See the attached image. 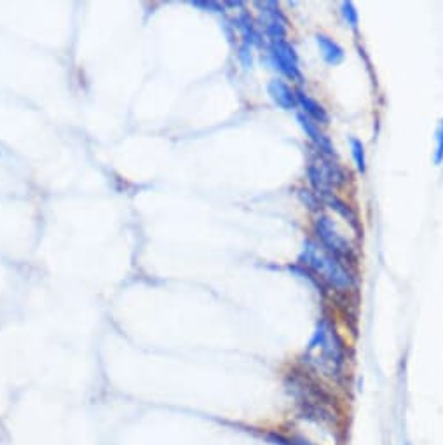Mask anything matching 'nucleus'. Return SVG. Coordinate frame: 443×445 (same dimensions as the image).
<instances>
[{
    "mask_svg": "<svg viewBox=\"0 0 443 445\" xmlns=\"http://www.w3.org/2000/svg\"><path fill=\"white\" fill-rule=\"evenodd\" d=\"M351 150H353V157H354V163L356 168L359 171H365L366 169V157H365V149H363V143L356 138H351Z\"/></svg>",
    "mask_w": 443,
    "mask_h": 445,
    "instance_id": "obj_10",
    "label": "nucleus"
},
{
    "mask_svg": "<svg viewBox=\"0 0 443 445\" xmlns=\"http://www.w3.org/2000/svg\"><path fill=\"white\" fill-rule=\"evenodd\" d=\"M298 123H301V126L304 128L305 133L309 135L310 140L314 142V145L318 147V149L321 150L323 154H327V156H333V145L332 142L328 140L327 137H325L323 133L320 131V128L314 124V120H310L309 118H305V116H297Z\"/></svg>",
    "mask_w": 443,
    "mask_h": 445,
    "instance_id": "obj_6",
    "label": "nucleus"
},
{
    "mask_svg": "<svg viewBox=\"0 0 443 445\" xmlns=\"http://www.w3.org/2000/svg\"><path fill=\"white\" fill-rule=\"evenodd\" d=\"M272 52H274V58L278 62L279 69L285 72L288 77L293 79L297 82H304L301 69H298V58L295 49L290 46L285 40H274V46H272Z\"/></svg>",
    "mask_w": 443,
    "mask_h": 445,
    "instance_id": "obj_5",
    "label": "nucleus"
},
{
    "mask_svg": "<svg viewBox=\"0 0 443 445\" xmlns=\"http://www.w3.org/2000/svg\"><path fill=\"white\" fill-rule=\"evenodd\" d=\"M308 175L310 184L321 194H328L333 186H342L346 184V173L339 164H333L325 156H318L309 161Z\"/></svg>",
    "mask_w": 443,
    "mask_h": 445,
    "instance_id": "obj_3",
    "label": "nucleus"
},
{
    "mask_svg": "<svg viewBox=\"0 0 443 445\" xmlns=\"http://www.w3.org/2000/svg\"><path fill=\"white\" fill-rule=\"evenodd\" d=\"M295 96H297V103L301 105L302 108H304L305 118H309L310 120L314 119L316 123H323V124L328 123L327 111H325V108L321 107V105L318 103L316 100H313V98L308 96V94L302 93V91H298L297 94H295Z\"/></svg>",
    "mask_w": 443,
    "mask_h": 445,
    "instance_id": "obj_8",
    "label": "nucleus"
},
{
    "mask_svg": "<svg viewBox=\"0 0 443 445\" xmlns=\"http://www.w3.org/2000/svg\"><path fill=\"white\" fill-rule=\"evenodd\" d=\"M302 259L305 260V266H309L321 280L335 286L337 290L344 292V290L353 288L354 280L349 271L342 266L340 260H337L332 254H328L320 244L313 243V241H305Z\"/></svg>",
    "mask_w": 443,
    "mask_h": 445,
    "instance_id": "obj_2",
    "label": "nucleus"
},
{
    "mask_svg": "<svg viewBox=\"0 0 443 445\" xmlns=\"http://www.w3.org/2000/svg\"><path fill=\"white\" fill-rule=\"evenodd\" d=\"M443 161V119L437 131V150H434V163L440 164Z\"/></svg>",
    "mask_w": 443,
    "mask_h": 445,
    "instance_id": "obj_11",
    "label": "nucleus"
},
{
    "mask_svg": "<svg viewBox=\"0 0 443 445\" xmlns=\"http://www.w3.org/2000/svg\"><path fill=\"white\" fill-rule=\"evenodd\" d=\"M342 9H344V18L347 20V23L353 26V28H356V25H358V13H356L353 4L346 2L342 6Z\"/></svg>",
    "mask_w": 443,
    "mask_h": 445,
    "instance_id": "obj_12",
    "label": "nucleus"
},
{
    "mask_svg": "<svg viewBox=\"0 0 443 445\" xmlns=\"http://www.w3.org/2000/svg\"><path fill=\"white\" fill-rule=\"evenodd\" d=\"M318 46H320L323 60L327 63H330V65H339V63L344 60L342 47H340L335 40H332L330 37L318 35Z\"/></svg>",
    "mask_w": 443,
    "mask_h": 445,
    "instance_id": "obj_9",
    "label": "nucleus"
},
{
    "mask_svg": "<svg viewBox=\"0 0 443 445\" xmlns=\"http://www.w3.org/2000/svg\"><path fill=\"white\" fill-rule=\"evenodd\" d=\"M269 93H271L272 100L286 111H291L297 105V96L283 81H272L269 84Z\"/></svg>",
    "mask_w": 443,
    "mask_h": 445,
    "instance_id": "obj_7",
    "label": "nucleus"
},
{
    "mask_svg": "<svg viewBox=\"0 0 443 445\" xmlns=\"http://www.w3.org/2000/svg\"><path fill=\"white\" fill-rule=\"evenodd\" d=\"M305 360L327 376L337 377L342 371L346 364V349L328 320L323 318L318 323L316 332L305 349Z\"/></svg>",
    "mask_w": 443,
    "mask_h": 445,
    "instance_id": "obj_1",
    "label": "nucleus"
},
{
    "mask_svg": "<svg viewBox=\"0 0 443 445\" xmlns=\"http://www.w3.org/2000/svg\"><path fill=\"white\" fill-rule=\"evenodd\" d=\"M316 232L318 237L321 241V247L332 254L337 260H354V252L353 247L349 244V241L346 240L339 231H337V225L333 224L332 218L328 217H320L316 220Z\"/></svg>",
    "mask_w": 443,
    "mask_h": 445,
    "instance_id": "obj_4",
    "label": "nucleus"
}]
</instances>
